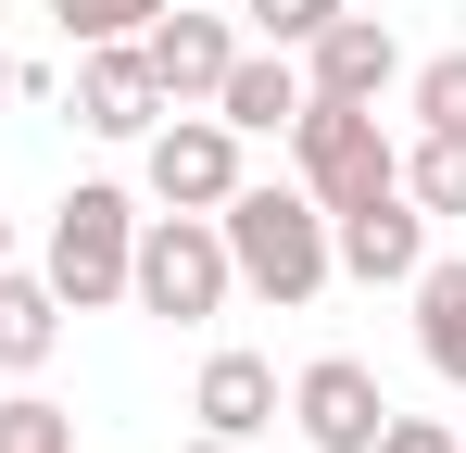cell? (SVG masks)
<instances>
[{
	"instance_id": "6da1fadb",
	"label": "cell",
	"mask_w": 466,
	"mask_h": 453,
	"mask_svg": "<svg viewBox=\"0 0 466 453\" xmlns=\"http://www.w3.org/2000/svg\"><path fill=\"white\" fill-rule=\"evenodd\" d=\"M215 239H228V265H239V290H265L278 315H303L340 265H328V202H315L303 176H278V189H252L239 176L228 202H215Z\"/></svg>"
},
{
	"instance_id": "7a4b0ae2",
	"label": "cell",
	"mask_w": 466,
	"mask_h": 453,
	"mask_svg": "<svg viewBox=\"0 0 466 453\" xmlns=\"http://www.w3.org/2000/svg\"><path fill=\"white\" fill-rule=\"evenodd\" d=\"M290 176H303L328 215H353V202H390L403 189V151L379 139V101H315L290 114Z\"/></svg>"
},
{
	"instance_id": "3957f363",
	"label": "cell",
	"mask_w": 466,
	"mask_h": 453,
	"mask_svg": "<svg viewBox=\"0 0 466 453\" xmlns=\"http://www.w3.org/2000/svg\"><path fill=\"white\" fill-rule=\"evenodd\" d=\"M127 252H139V202L88 176V189L51 202V265H38V277H51L64 315H101V302H127Z\"/></svg>"
},
{
	"instance_id": "277c9868",
	"label": "cell",
	"mask_w": 466,
	"mask_h": 453,
	"mask_svg": "<svg viewBox=\"0 0 466 453\" xmlns=\"http://www.w3.org/2000/svg\"><path fill=\"white\" fill-rule=\"evenodd\" d=\"M228 290H239V265H228V239H215V215H139V252H127V302L139 315L202 327Z\"/></svg>"
},
{
	"instance_id": "5b68a950",
	"label": "cell",
	"mask_w": 466,
	"mask_h": 453,
	"mask_svg": "<svg viewBox=\"0 0 466 453\" xmlns=\"http://www.w3.org/2000/svg\"><path fill=\"white\" fill-rule=\"evenodd\" d=\"M139 189H152L164 215H215L239 189V126L215 114V101H177L152 139H139Z\"/></svg>"
},
{
	"instance_id": "8992f818",
	"label": "cell",
	"mask_w": 466,
	"mask_h": 453,
	"mask_svg": "<svg viewBox=\"0 0 466 453\" xmlns=\"http://www.w3.org/2000/svg\"><path fill=\"white\" fill-rule=\"evenodd\" d=\"M290 428H303L315 453H379V428H390L379 366H366V353H315V366L290 378Z\"/></svg>"
},
{
	"instance_id": "52a82bcc",
	"label": "cell",
	"mask_w": 466,
	"mask_h": 453,
	"mask_svg": "<svg viewBox=\"0 0 466 453\" xmlns=\"http://www.w3.org/2000/svg\"><path fill=\"white\" fill-rule=\"evenodd\" d=\"M139 64H152L164 114H177V101H215V76L239 64V25H228V13H189V0H164L152 25H139Z\"/></svg>"
},
{
	"instance_id": "ba28073f",
	"label": "cell",
	"mask_w": 466,
	"mask_h": 453,
	"mask_svg": "<svg viewBox=\"0 0 466 453\" xmlns=\"http://www.w3.org/2000/svg\"><path fill=\"white\" fill-rule=\"evenodd\" d=\"M76 126L88 139H152L164 126V88L139 64V38H88L76 51Z\"/></svg>"
},
{
	"instance_id": "9c48e42d",
	"label": "cell",
	"mask_w": 466,
	"mask_h": 453,
	"mask_svg": "<svg viewBox=\"0 0 466 453\" xmlns=\"http://www.w3.org/2000/svg\"><path fill=\"white\" fill-rule=\"evenodd\" d=\"M328 265L340 277H366V290H403L416 265H429V215L390 189V202H353V215H328Z\"/></svg>"
},
{
	"instance_id": "30bf717a",
	"label": "cell",
	"mask_w": 466,
	"mask_h": 453,
	"mask_svg": "<svg viewBox=\"0 0 466 453\" xmlns=\"http://www.w3.org/2000/svg\"><path fill=\"white\" fill-rule=\"evenodd\" d=\"M390 76H403V38H390L379 13H328L303 38V88L315 101H379Z\"/></svg>"
},
{
	"instance_id": "8fae6325",
	"label": "cell",
	"mask_w": 466,
	"mask_h": 453,
	"mask_svg": "<svg viewBox=\"0 0 466 453\" xmlns=\"http://www.w3.org/2000/svg\"><path fill=\"white\" fill-rule=\"evenodd\" d=\"M215 114H228L239 139H290V114H303V64H290V51H252V38H239V64L215 76Z\"/></svg>"
},
{
	"instance_id": "7c38bea8",
	"label": "cell",
	"mask_w": 466,
	"mask_h": 453,
	"mask_svg": "<svg viewBox=\"0 0 466 453\" xmlns=\"http://www.w3.org/2000/svg\"><path fill=\"white\" fill-rule=\"evenodd\" d=\"M189 416H202L215 441H265L290 403H278V366H265V353H215V366H202V390H189Z\"/></svg>"
},
{
	"instance_id": "4fadbf2b",
	"label": "cell",
	"mask_w": 466,
	"mask_h": 453,
	"mask_svg": "<svg viewBox=\"0 0 466 453\" xmlns=\"http://www.w3.org/2000/svg\"><path fill=\"white\" fill-rule=\"evenodd\" d=\"M51 340H64V302H51V277L0 265V378H38V366H51Z\"/></svg>"
},
{
	"instance_id": "5bb4252c",
	"label": "cell",
	"mask_w": 466,
	"mask_h": 453,
	"mask_svg": "<svg viewBox=\"0 0 466 453\" xmlns=\"http://www.w3.org/2000/svg\"><path fill=\"white\" fill-rule=\"evenodd\" d=\"M403 290H416V353H429V366L466 390V265H441V252H429Z\"/></svg>"
},
{
	"instance_id": "9a60e30c",
	"label": "cell",
	"mask_w": 466,
	"mask_h": 453,
	"mask_svg": "<svg viewBox=\"0 0 466 453\" xmlns=\"http://www.w3.org/2000/svg\"><path fill=\"white\" fill-rule=\"evenodd\" d=\"M403 202L416 215H466V126H429L403 151Z\"/></svg>"
},
{
	"instance_id": "2e32d148",
	"label": "cell",
	"mask_w": 466,
	"mask_h": 453,
	"mask_svg": "<svg viewBox=\"0 0 466 453\" xmlns=\"http://www.w3.org/2000/svg\"><path fill=\"white\" fill-rule=\"evenodd\" d=\"M0 453H76V416H64L51 390H13V403H0Z\"/></svg>"
},
{
	"instance_id": "e0dca14e",
	"label": "cell",
	"mask_w": 466,
	"mask_h": 453,
	"mask_svg": "<svg viewBox=\"0 0 466 453\" xmlns=\"http://www.w3.org/2000/svg\"><path fill=\"white\" fill-rule=\"evenodd\" d=\"M328 13H353V0H239V25H252V51H303Z\"/></svg>"
},
{
	"instance_id": "ac0fdd59",
	"label": "cell",
	"mask_w": 466,
	"mask_h": 453,
	"mask_svg": "<svg viewBox=\"0 0 466 453\" xmlns=\"http://www.w3.org/2000/svg\"><path fill=\"white\" fill-rule=\"evenodd\" d=\"M152 13H164V0H51V25H64L76 51H88V38H139Z\"/></svg>"
},
{
	"instance_id": "d6986e66",
	"label": "cell",
	"mask_w": 466,
	"mask_h": 453,
	"mask_svg": "<svg viewBox=\"0 0 466 453\" xmlns=\"http://www.w3.org/2000/svg\"><path fill=\"white\" fill-rule=\"evenodd\" d=\"M416 126H466V51H429L416 64Z\"/></svg>"
},
{
	"instance_id": "ffe728a7",
	"label": "cell",
	"mask_w": 466,
	"mask_h": 453,
	"mask_svg": "<svg viewBox=\"0 0 466 453\" xmlns=\"http://www.w3.org/2000/svg\"><path fill=\"white\" fill-rule=\"evenodd\" d=\"M379 453H466V428H441V416H390Z\"/></svg>"
},
{
	"instance_id": "44dd1931",
	"label": "cell",
	"mask_w": 466,
	"mask_h": 453,
	"mask_svg": "<svg viewBox=\"0 0 466 453\" xmlns=\"http://www.w3.org/2000/svg\"><path fill=\"white\" fill-rule=\"evenodd\" d=\"M177 453H252V441H215V428H202V441H177Z\"/></svg>"
},
{
	"instance_id": "7402d4cb",
	"label": "cell",
	"mask_w": 466,
	"mask_h": 453,
	"mask_svg": "<svg viewBox=\"0 0 466 453\" xmlns=\"http://www.w3.org/2000/svg\"><path fill=\"white\" fill-rule=\"evenodd\" d=\"M0 114H13V51H0Z\"/></svg>"
},
{
	"instance_id": "603a6c76",
	"label": "cell",
	"mask_w": 466,
	"mask_h": 453,
	"mask_svg": "<svg viewBox=\"0 0 466 453\" xmlns=\"http://www.w3.org/2000/svg\"><path fill=\"white\" fill-rule=\"evenodd\" d=\"M0 265H13V226H0Z\"/></svg>"
}]
</instances>
